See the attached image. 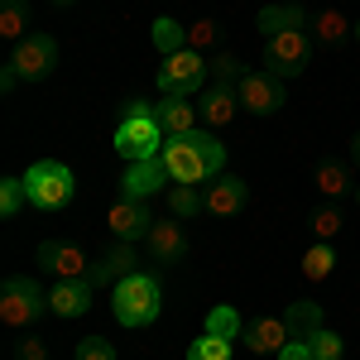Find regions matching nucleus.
I'll return each mask as SVG.
<instances>
[{
  "mask_svg": "<svg viewBox=\"0 0 360 360\" xmlns=\"http://www.w3.org/2000/svg\"><path fill=\"white\" fill-rule=\"evenodd\" d=\"M212 77V63L207 53H197V49H183V53L164 58V68H159V91L164 96H193L197 86Z\"/></svg>",
  "mask_w": 360,
  "mask_h": 360,
  "instance_id": "0eeeda50",
  "label": "nucleus"
},
{
  "mask_svg": "<svg viewBox=\"0 0 360 360\" xmlns=\"http://www.w3.org/2000/svg\"><path fill=\"white\" fill-rule=\"evenodd\" d=\"M154 49L164 58L183 53V49H188V25H178L173 15H159V20H154Z\"/></svg>",
  "mask_w": 360,
  "mask_h": 360,
  "instance_id": "a878e982",
  "label": "nucleus"
},
{
  "mask_svg": "<svg viewBox=\"0 0 360 360\" xmlns=\"http://www.w3.org/2000/svg\"><path fill=\"white\" fill-rule=\"evenodd\" d=\"M168 183V168L164 159H139V164L125 168V178H120V197H135V202H149L154 193H164Z\"/></svg>",
  "mask_w": 360,
  "mask_h": 360,
  "instance_id": "9b49d317",
  "label": "nucleus"
},
{
  "mask_svg": "<svg viewBox=\"0 0 360 360\" xmlns=\"http://www.w3.org/2000/svg\"><path fill=\"white\" fill-rule=\"evenodd\" d=\"M278 360H312V341H303V336H293L283 351H278Z\"/></svg>",
  "mask_w": 360,
  "mask_h": 360,
  "instance_id": "e433bc0d",
  "label": "nucleus"
},
{
  "mask_svg": "<svg viewBox=\"0 0 360 360\" xmlns=\"http://www.w3.org/2000/svg\"><path fill=\"white\" fill-rule=\"evenodd\" d=\"M111 307H115V322H120V327H149V322L164 312V283H159V274L135 269L130 278H120Z\"/></svg>",
  "mask_w": 360,
  "mask_h": 360,
  "instance_id": "f03ea898",
  "label": "nucleus"
},
{
  "mask_svg": "<svg viewBox=\"0 0 360 360\" xmlns=\"http://www.w3.org/2000/svg\"><path fill=\"white\" fill-rule=\"evenodd\" d=\"M307 341H312V360H341V351H346V341H341L336 332H327V327L312 332Z\"/></svg>",
  "mask_w": 360,
  "mask_h": 360,
  "instance_id": "72a5a7b5",
  "label": "nucleus"
},
{
  "mask_svg": "<svg viewBox=\"0 0 360 360\" xmlns=\"http://www.w3.org/2000/svg\"><path fill=\"white\" fill-rule=\"evenodd\" d=\"M10 63L20 68V77L44 82V77L58 68V39L53 34H29L25 44H15V58H10Z\"/></svg>",
  "mask_w": 360,
  "mask_h": 360,
  "instance_id": "1a4fd4ad",
  "label": "nucleus"
},
{
  "mask_svg": "<svg viewBox=\"0 0 360 360\" xmlns=\"http://www.w3.org/2000/svg\"><path fill=\"white\" fill-rule=\"evenodd\" d=\"M236 96H240V111H250V115L283 111V82L274 72H264V68H250L240 77V86H236Z\"/></svg>",
  "mask_w": 360,
  "mask_h": 360,
  "instance_id": "6e6552de",
  "label": "nucleus"
},
{
  "mask_svg": "<svg viewBox=\"0 0 360 360\" xmlns=\"http://www.w3.org/2000/svg\"><path fill=\"white\" fill-rule=\"evenodd\" d=\"M144 245H149V259H154L159 269H173V264L188 259V236H183L178 221H154L149 236H144Z\"/></svg>",
  "mask_w": 360,
  "mask_h": 360,
  "instance_id": "9d476101",
  "label": "nucleus"
},
{
  "mask_svg": "<svg viewBox=\"0 0 360 360\" xmlns=\"http://www.w3.org/2000/svg\"><path fill=\"white\" fill-rule=\"evenodd\" d=\"M15 82H20V68L5 63V72H0V91H15Z\"/></svg>",
  "mask_w": 360,
  "mask_h": 360,
  "instance_id": "4c0bfd02",
  "label": "nucleus"
},
{
  "mask_svg": "<svg viewBox=\"0 0 360 360\" xmlns=\"http://www.w3.org/2000/svg\"><path fill=\"white\" fill-rule=\"evenodd\" d=\"M106 226H111L115 240H144V236H149V226H154V217H149V202L120 197L111 212H106Z\"/></svg>",
  "mask_w": 360,
  "mask_h": 360,
  "instance_id": "ddd939ff",
  "label": "nucleus"
},
{
  "mask_svg": "<svg viewBox=\"0 0 360 360\" xmlns=\"http://www.w3.org/2000/svg\"><path fill=\"white\" fill-rule=\"evenodd\" d=\"M168 207H173V217H197V212H207V193L197 188V183H168Z\"/></svg>",
  "mask_w": 360,
  "mask_h": 360,
  "instance_id": "393cba45",
  "label": "nucleus"
},
{
  "mask_svg": "<svg viewBox=\"0 0 360 360\" xmlns=\"http://www.w3.org/2000/svg\"><path fill=\"white\" fill-rule=\"evenodd\" d=\"M245 72H250V68H240V58H236V53H217V58H212V86H231V91H236Z\"/></svg>",
  "mask_w": 360,
  "mask_h": 360,
  "instance_id": "cd10ccee",
  "label": "nucleus"
},
{
  "mask_svg": "<svg viewBox=\"0 0 360 360\" xmlns=\"http://www.w3.org/2000/svg\"><path fill=\"white\" fill-rule=\"evenodd\" d=\"M159 101H125V115H154Z\"/></svg>",
  "mask_w": 360,
  "mask_h": 360,
  "instance_id": "58836bf2",
  "label": "nucleus"
},
{
  "mask_svg": "<svg viewBox=\"0 0 360 360\" xmlns=\"http://www.w3.org/2000/svg\"><path fill=\"white\" fill-rule=\"evenodd\" d=\"M312 183H317V193L327 197V202H341L346 193H356V183H351V164H346V159H322L317 173H312Z\"/></svg>",
  "mask_w": 360,
  "mask_h": 360,
  "instance_id": "aec40b11",
  "label": "nucleus"
},
{
  "mask_svg": "<svg viewBox=\"0 0 360 360\" xmlns=\"http://www.w3.org/2000/svg\"><path fill=\"white\" fill-rule=\"evenodd\" d=\"M207 332H212V336H226V341H236L245 327H240L236 307H212V312H207Z\"/></svg>",
  "mask_w": 360,
  "mask_h": 360,
  "instance_id": "2f4dec72",
  "label": "nucleus"
},
{
  "mask_svg": "<svg viewBox=\"0 0 360 360\" xmlns=\"http://www.w3.org/2000/svg\"><path fill=\"white\" fill-rule=\"evenodd\" d=\"M154 120L164 125V135H188V130H197L202 111H197L188 96H159V106H154Z\"/></svg>",
  "mask_w": 360,
  "mask_h": 360,
  "instance_id": "a211bd4d",
  "label": "nucleus"
},
{
  "mask_svg": "<svg viewBox=\"0 0 360 360\" xmlns=\"http://www.w3.org/2000/svg\"><path fill=\"white\" fill-rule=\"evenodd\" d=\"M303 278L307 283H322V278H332L336 274V250H332V240H312V250L303 255Z\"/></svg>",
  "mask_w": 360,
  "mask_h": 360,
  "instance_id": "5701e85b",
  "label": "nucleus"
},
{
  "mask_svg": "<svg viewBox=\"0 0 360 360\" xmlns=\"http://www.w3.org/2000/svg\"><path fill=\"white\" fill-rule=\"evenodd\" d=\"M356 39H360V25H356Z\"/></svg>",
  "mask_w": 360,
  "mask_h": 360,
  "instance_id": "37998d69",
  "label": "nucleus"
},
{
  "mask_svg": "<svg viewBox=\"0 0 360 360\" xmlns=\"http://www.w3.org/2000/svg\"><path fill=\"white\" fill-rule=\"evenodd\" d=\"M240 341H245L255 356H278V351L293 341V332H288L283 317H255L245 332H240Z\"/></svg>",
  "mask_w": 360,
  "mask_h": 360,
  "instance_id": "2eb2a0df",
  "label": "nucleus"
},
{
  "mask_svg": "<svg viewBox=\"0 0 360 360\" xmlns=\"http://www.w3.org/2000/svg\"><path fill=\"white\" fill-rule=\"evenodd\" d=\"M197 111H202V125H207V130H221V125H231V120L240 115V96H236L231 86H212Z\"/></svg>",
  "mask_w": 360,
  "mask_h": 360,
  "instance_id": "6ab92c4d",
  "label": "nucleus"
},
{
  "mask_svg": "<svg viewBox=\"0 0 360 360\" xmlns=\"http://www.w3.org/2000/svg\"><path fill=\"white\" fill-rule=\"evenodd\" d=\"M77 360H115V346L106 336H82L77 341Z\"/></svg>",
  "mask_w": 360,
  "mask_h": 360,
  "instance_id": "f704fd0d",
  "label": "nucleus"
},
{
  "mask_svg": "<svg viewBox=\"0 0 360 360\" xmlns=\"http://www.w3.org/2000/svg\"><path fill=\"white\" fill-rule=\"evenodd\" d=\"M164 144H168V135L154 115H120V125H115V154H125L130 164L159 159Z\"/></svg>",
  "mask_w": 360,
  "mask_h": 360,
  "instance_id": "423d86ee",
  "label": "nucleus"
},
{
  "mask_svg": "<svg viewBox=\"0 0 360 360\" xmlns=\"http://www.w3.org/2000/svg\"><path fill=\"white\" fill-rule=\"evenodd\" d=\"M307 58H312V39L307 29H278L264 39V72H274L278 82L307 72Z\"/></svg>",
  "mask_w": 360,
  "mask_h": 360,
  "instance_id": "39448f33",
  "label": "nucleus"
},
{
  "mask_svg": "<svg viewBox=\"0 0 360 360\" xmlns=\"http://www.w3.org/2000/svg\"><path fill=\"white\" fill-rule=\"evenodd\" d=\"M341 202H322L317 212H312V236L317 240H336V231H341Z\"/></svg>",
  "mask_w": 360,
  "mask_h": 360,
  "instance_id": "c756f323",
  "label": "nucleus"
},
{
  "mask_svg": "<svg viewBox=\"0 0 360 360\" xmlns=\"http://www.w3.org/2000/svg\"><path fill=\"white\" fill-rule=\"evenodd\" d=\"M15 360H49V341L44 336H20L15 341Z\"/></svg>",
  "mask_w": 360,
  "mask_h": 360,
  "instance_id": "c9c22d12",
  "label": "nucleus"
},
{
  "mask_svg": "<svg viewBox=\"0 0 360 360\" xmlns=\"http://www.w3.org/2000/svg\"><path fill=\"white\" fill-rule=\"evenodd\" d=\"M356 202H360V183H356Z\"/></svg>",
  "mask_w": 360,
  "mask_h": 360,
  "instance_id": "79ce46f5",
  "label": "nucleus"
},
{
  "mask_svg": "<svg viewBox=\"0 0 360 360\" xmlns=\"http://www.w3.org/2000/svg\"><path fill=\"white\" fill-rule=\"evenodd\" d=\"M188 360H231V341H226V336L202 332L193 346H188Z\"/></svg>",
  "mask_w": 360,
  "mask_h": 360,
  "instance_id": "7c9ffc66",
  "label": "nucleus"
},
{
  "mask_svg": "<svg viewBox=\"0 0 360 360\" xmlns=\"http://www.w3.org/2000/svg\"><path fill=\"white\" fill-rule=\"evenodd\" d=\"M159 159H164L173 183H202L226 168V144L212 130H188V135H168Z\"/></svg>",
  "mask_w": 360,
  "mask_h": 360,
  "instance_id": "f257e3e1",
  "label": "nucleus"
},
{
  "mask_svg": "<svg viewBox=\"0 0 360 360\" xmlns=\"http://www.w3.org/2000/svg\"><path fill=\"white\" fill-rule=\"evenodd\" d=\"M307 25H312V39H317V44H332V49L346 39V34H356V25H346V15L332 10V5H327V10H317Z\"/></svg>",
  "mask_w": 360,
  "mask_h": 360,
  "instance_id": "412c9836",
  "label": "nucleus"
},
{
  "mask_svg": "<svg viewBox=\"0 0 360 360\" xmlns=\"http://www.w3.org/2000/svg\"><path fill=\"white\" fill-rule=\"evenodd\" d=\"M44 312H49V293H44L29 274H10L5 283H0V327L25 332V327H34Z\"/></svg>",
  "mask_w": 360,
  "mask_h": 360,
  "instance_id": "7ed1b4c3",
  "label": "nucleus"
},
{
  "mask_svg": "<svg viewBox=\"0 0 360 360\" xmlns=\"http://www.w3.org/2000/svg\"><path fill=\"white\" fill-rule=\"evenodd\" d=\"M217 44H221V25H217L212 15H202V20H193V25H188V49L207 53V49H217Z\"/></svg>",
  "mask_w": 360,
  "mask_h": 360,
  "instance_id": "c85d7f7f",
  "label": "nucleus"
},
{
  "mask_svg": "<svg viewBox=\"0 0 360 360\" xmlns=\"http://www.w3.org/2000/svg\"><path fill=\"white\" fill-rule=\"evenodd\" d=\"M139 269V250H135V240H115V250H106L96 264H91V283L96 288H106V283H120V278H130Z\"/></svg>",
  "mask_w": 360,
  "mask_h": 360,
  "instance_id": "4468645a",
  "label": "nucleus"
},
{
  "mask_svg": "<svg viewBox=\"0 0 360 360\" xmlns=\"http://www.w3.org/2000/svg\"><path fill=\"white\" fill-rule=\"evenodd\" d=\"M25 197H29L25 178H0V217H15L25 207Z\"/></svg>",
  "mask_w": 360,
  "mask_h": 360,
  "instance_id": "473e14b6",
  "label": "nucleus"
},
{
  "mask_svg": "<svg viewBox=\"0 0 360 360\" xmlns=\"http://www.w3.org/2000/svg\"><path fill=\"white\" fill-rule=\"evenodd\" d=\"M53 5H72V0H53Z\"/></svg>",
  "mask_w": 360,
  "mask_h": 360,
  "instance_id": "a19ab883",
  "label": "nucleus"
},
{
  "mask_svg": "<svg viewBox=\"0 0 360 360\" xmlns=\"http://www.w3.org/2000/svg\"><path fill=\"white\" fill-rule=\"evenodd\" d=\"M245 197H250L245 178H236V173H217V183L207 188V212H212V217H236V212L245 207Z\"/></svg>",
  "mask_w": 360,
  "mask_h": 360,
  "instance_id": "f3484780",
  "label": "nucleus"
},
{
  "mask_svg": "<svg viewBox=\"0 0 360 360\" xmlns=\"http://www.w3.org/2000/svg\"><path fill=\"white\" fill-rule=\"evenodd\" d=\"M283 322H288V332L293 336H312V332H322V307L312 303V298H303V303H293L288 312H283Z\"/></svg>",
  "mask_w": 360,
  "mask_h": 360,
  "instance_id": "bb28decb",
  "label": "nucleus"
},
{
  "mask_svg": "<svg viewBox=\"0 0 360 360\" xmlns=\"http://www.w3.org/2000/svg\"><path fill=\"white\" fill-rule=\"evenodd\" d=\"M259 29H264V39L278 34V29H307V10L303 5H264L259 10Z\"/></svg>",
  "mask_w": 360,
  "mask_h": 360,
  "instance_id": "4be33fe9",
  "label": "nucleus"
},
{
  "mask_svg": "<svg viewBox=\"0 0 360 360\" xmlns=\"http://www.w3.org/2000/svg\"><path fill=\"white\" fill-rule=\"evenodd\" d=\"M91 293H96L91 278H58V288L49 293V312L53 317H82L91 307Z\"/></svg>",
  "mask_w": 360,
  "mask_h": 360,
  "instance_id": "dca6fc26",
  "label": "nucleus"
},
{
  "mask_svg": "<svg viewBox=\"0 0 360 360\" xmlns=\"http://www.w3.org/2000/svg\"><path fill=\"white\" fill-rule=\"evenodd\" d=\"M25 188H29V202H34L39 212H63V207L72 202V193H77L72 168L58 164V159H39V164H29Z\"/></svg>",
  "mask_w": 360,
  "mask_h": 360,
  "instance_id": "20e7f679",
  "label": "nucleus"
},
{
  "mask_svg": "<svg viewBox=\"0 0 360 360\" xmlns=\"http://www.w3.org/2000/svg\"><path fill=\"white\" fill-rule=\"evenodd\" d=\"M0 39L10 44L29 39V0H0Z\"/></svg>",
  "mask_w": 360,
  "mask_h": 360,
  "instance_id": "b1692460",
  "label": "nucleus"
},
{
  "mask_svg": "<svg viewBox=\"0 0 360 360\" xmlns=\"http://www.w3.org/2000/svg\"><path fill=\"white\" fill-rule=\"evenodd\" d=\"M91 264L96 259H86L77 245H63V240H44L39 245V269H49L58 278H91Z\"/></svg>",
  "mask_w": 360,
  "mask_h": 360,
  "instance_id": "f8f14e48",
  "label": "nucleus"
},
{
  "mask_svg": "<svg viewBox=\"0 0 360 360\" xmlns=\"http://www.w3.org/2000/svg\"><path fill=\"white\" fill-rule=\"evenodd\" d=\"M351 154H356V164H360V135H356V139H351Z\"/></svg>",
  "mask_w": 360,
  "mask_h": 360,
  "instance_id": "ea45409f",
  "label": "nucleus"
}]
</instances>
